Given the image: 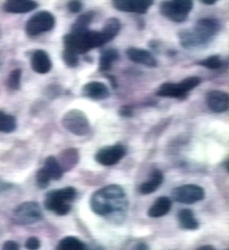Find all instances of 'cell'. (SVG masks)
Here are the masks:
<instances>
[{"instance_id": "cell-1", "label": "cell", "mask_w": 229, "mask_h": 250, "mask_svg": "<svg viewBox=\"0 0 229 250\" xmlns=\"http://www.w3.org/2000/svg\"><path fill=\"white\" fill-rule=\"evenodd\" d=\"M89 204L94 213L102 216L125 210L128 206L126 193L117 184H110L95 192Z\"/></svg>"}, {"instance_id": "cell-2", "label": "cell", "mask_w": 229, "mask_h": 250, "mask_svg": "<svg viewBox=\"0 0 229 250\" xmlns=\"http://www.w3.org/2000/svg\"><path fill=\"white\" fill-rule=\"evenodd\" d=\"M220 30V23L214 19L198 20L194 29L181 31L179 33L180 43L185 48H194L206 45L209 43Z\"/></svg>"}, {"instance_id": "cell-3", "label": "cell", "mask_w": 229, "mask_h": 250, "mask_svg": "<svg viewBox=\"0 0 229 250\" xmlns=\"http://www.w3.org/2000/svg\"><path fill=\"white\" fill-rule=\"evenodd\" d=\"M109 42V39L103 31H71L63 38L64 49L77 54H84L92 49L104 46Z\"/></svg>"}, {"instance_id": "cell-4", "label": "cell", "mask_w": 229, "mask_h": 250, "mask_svg": "<svg viewBox=\"0 0 229 250\" xmlns=\"http://www.w3.org/2000/svg\"><path fill=\"white\" fill-rule=\"evenodd\" d=\"M198 77H189L180 83H165L160 86L156 95L163 98H181L201 83Z\"/></svg>"}, {"instance_id": "cell-5", "label": "cell", "mask_w": 229, "mask_h": 250, "mask_svg": "<svg viewBox=\"0 0 229 250\" xmlns=\"http://www.w3.org/2000/svg\"><path fill=\"white\" fill-rule=\"evenodd\" d=\"M193 0H169L160 5V12L167 20L182 23L187 19L193 9Z\"/></svg>"}, {"instance_id": "cell-6", "label": "cell", "mask_w": 229, "mask_h": 250, "mask_svg": "<svg viewBox=\"0 0 229 250\" xmlns=\"http://www.w3.org/2000/svg\"><path fill=\"white\" fill-rule=\"evenodd\" d=\"M62 125L64 129L78 137H83L90 131L89 119L80 109H70L63 115Z\"/></svg>"}, {"instance_id": "cell-7", "label": "cell", "mask_w": 229, "mask_h": 250, "mask_svg": "<svg viewBox=\"0 0 229 250\" xmlns=\"http://www.w3.org/2000/svg\"><path fill=\"white\" fill-rule=\"evenodd\" d=\"M56 20L51 12L42 11L38 12L28 20L25 31L28 36L36 37L43 32L50 31L54 28Z\"/></svg>"}, {"instance_id": "cell-8", "label": "cell", "mask_w": 229, "mask_h": 250, "mask_svg": "<svg viewBox=\"0 0 229 250\" xmlns=\"http://www.w3.org/2000/svg\"><path fill=\"white\" fill-rule=\"evenodd\" d=\"M16 223L23 225L38 223L43 218V213L39 204L36 202H25L16 208L13 212Z\"/></svg>"}, {"instance_id": "cell-9", "label": "cell", "mask_w": 229, "mask_h": 250, "mask_svg": "<svg viewBox=\"0 0 229 250\" xmlns=\"http://www.w3.org/2000/svg\"><path fill=\"white\" fill-rule=\"evenodd\" d=\"M172 198L179 203L194 204L205 198V191L196 184H185L173 189Z\"/></svg>"}, {"instance_id": "cell-10", "label": "cell", "mask_w": 229, "mask_h": 250, "mask_svg": "<svg viewBox=\"0 0 229 250\" xmlns=\"http://www.w3.org/2000/svg\"><path fill=\"white\" fill-rule=\"evenodd\" d=\"M127 153L125 146L122 145H111L101 148L97 151L95 159L104 166H113L118 164Z\"/></svg>"}, {"instance_id": "cell-11", "label": "cell", "mask_w": 229, "mask_h": 250, "mask_svg": "<svg viewBox=\"0 0 229 250\" xmlns=\"http://www.w3.org/2000/svg\"><path fill=\"white\" fill-rule=\"evenodd\" d=\"M154 4V0H113V5L118 11L144 14Z\"/></svg>"}, {"instance_id": "cell-12", "label": "cell", "mask_w": 229, "mask_h": 250, "mask_svg": "<svg viewBox=\"0 0 229 250\" xmlns=\"http://www.w3.org/2000/svg\"><path fill=\"white\" fill-rule=\"evenodd\" d=\"M207 105L215 113H222L229 109V94L222 90H211L206 95Z\"/></svg>"}, {"instance_id": "cell-13", "label": "cell", "mask_w": 229, "mask_h": 250, "mask_svg": "<svg viewBox=\"0 0 229 250\" xmlns=\"http://www.w3.org/2000/svg\"><path fill=\"white\" fill-rule=\"evenodd\" d=\"M83 96L95 101L104 100L109 97V90L108 86L104 83L92 81L87 83L82 89Z\"/></svg>"}, {"instance_id": "cell-14", "label": "cell", "mask_w": 229, "mask_h": 250, "mask_svg": "<svg viewBox=\"0 0 229 250\" xmlns=\"http://www.w3.org/2000/svg\"><path fill=\"white\" fill-rule=\"evenodd\" d=\"M126 55L129 60L138 64H143L147 67H155L157 65L154 56L144 49L129 47L126 51Z\"/></svg>"}, {"instance_id": "cell-15", "label": "cell", "mask_w": 229, "mask_h": 250, "mask_svg": "<svg viewBox=\"0 0 229 250\" xmlns=\"http://www.w3.org/2000/svg\"><path fill=\"white\" fill-rule=\"evenodd\" d=\"M31 67L33 70L39 74H46L51 70V60L43 50H37L31 57Z\"/></svg>"}, {"instance_id": "cell-16", "label": "cell", "mask_w": 229, "mask_h": 250, "mask_svg": "<svg viewBox=\"0 0 229 250\" xmlns=\"http://www.w3.org/2000/svg\"><path fill=\"white\" fill-rule=\"evenodd\" d=\"M37 7L38 3L34 0H6L4 5L5 12L15 14L27 13Z\"/></svg>"}, {"instance_id": "cell-17", "label": "cell", "mask_w": 229, "mask_h": 250, "mask_svg": "<svg viewBox=\"0 0 229 250\" xmlns=\"http://www.w3.org/2000/svg\"><path fill=\"white\" fill-rule=\"evenodd\" d=\"M172 207L170 198L167 196H161L155 200L151 207L148 208V215L152 218H159L167 215Z\"/></svg>"}, {"instance_id": "cell-18", "label": "cell", "mask_w": 229, "mask_h": 250, "mask_svg": "<svg viewBox=\"0 0 229 250\" xmlns=\"http://www.w3.org/2000/svg\"><path fill=\"white\" fill-rule=\"evenodd\" d=\"M44 206L48 210L52 211L58 215H68L71 209L70 203L56 198L49 194H47L46 198L44 200Z\"/></svg>"}, {"instance_id": "cell-19", "label": "cell", "mask_w": 229, "mask_h": 250, "mask_svg": "<svg viewBox=\"0 0 229 250\" xmlns=\"http://www.w3.org/2000/svg\"><path fill=\"white\" fill-rule=\"evenodd\" d=\"M164 176L163 172L159 169H155L152 172L150 178L139 187V192L143 195H149L158 189V188L163 184Z\"/></svg>"}, {"instance_id": "cell-20", "label": "cell", "mask_w": 229, "mask_h": 250, "mask_svg": "<svg viewBox=\"0 0 229 250\" xmlns=\"http://www.w3.org/2000/svg\"><path fill=\"white\" fill-rule=\"evenodd\" d=\"M59 164L62 168V171H69L74 168L79 161V154L76 148H68L61 152L59 156Z\"/></svg>"}, {"instance_id": "cell-21", "label": "cell", "mask_w": 229, "mask_h": 250, "mask_svg": "<svg viewBox=\"0 0 229 250\" xmlns=\"http://www.w3.org/2000/svg\"><path fill=\"white\" fill-rule=\"evenodd\" d=\"M180 227L187 230H195L199 228V222L194 217V212L188 208L179 211L177 215Z\"/></svg>"}, {"instance_id": "cell-22", "label": "cell", "mask_w": 229, "mask_h": 250, "mask_svg": "<svg viewBox=\"0 0 229 250\" xmlns=\"http://www.w3.org/2000/svg\"><path fill=\"white\" fill-rule=\"evenodd\" d=\"M119 58L118 51L115 49H107L101 53L99 59V70L106 71L111 69L113 63L117 61Z\"/></svg>"}, {"instance_id": "cell-23", "label": "cell", "mask_w": 229, "mask_h": 250, "mask_svg": "<svg viewBox=\"0 0 229 250\" xmlns=\"http://www.w3.org/2000/svg\"><path fill=\"white\" fill-rule=\"evenodd\" d=\"M43 168L46 170L51 180H59L62 176L63 171L58 159L54 156L47 157Z\"/></svg>"}, {"instance_id": "cell-24", "label": "cell", "mask_w": 229, "mask_h": 250, "mask_svg": "<svg viewBox=\"0 0 229 250\" xmlns=\"http://www.w3.org/2000/svg\"><path fill=\"white\" fill-rule=\"evenodd\" d=\"M85 248V244L79 239L74 236H67L59 242L58 250H83Z\"/></svg>"}, {"instance_id": "cell-25", "label": "cell", "mask_w": 229, "mask_h": 250, "mask_svg": "<svg viewBox=\"0 0 229 250\" xmlns=\"http://www.w3.org/2000/svg\"><path fill=\"white\" fill-rule=\"evenodd\" d=\"M120 30L121 23L119 20H117L116 18H111L106 21L102 31H104L105 35L108 37L109 41H111L117 37Z\"/></svg>"}, {"instance_id": "cell-26", "label": "cell", "mask_w": 229, "mask_h": 250, "mask_svg": "<svg viewBox=\"0 0 229 250\" xmlns=\"http://www.w3.org/2000/svg\"><path fill=\"white\" fill-rule=\"evenodd\" d=\"M49 195L54 196L56 198L62 200L67 203H70L76 198L77 196V190L73 187H66L61 188V189H57V190H52V191L48 193Z\"/></svg>"}, {"instance_id": "cell-27", "label": "cell", "mask_w": 229, "mask_h": 250, "mask_svg": "<svg viewBox=\"0 0 229 250\" xmlns=\"http://www.w3.org/2000/svg\"><path fill=\"white\" fill-rule=\"evenodd\" d=\"M17 128V122L12 116L0 111V132L11 133Z\"/></svg>"}, {"instance_id": "cell-28", "label": "cell", "mask_w": 229, "mask_h": 250, "mask_svg": "<svg viewBox=\"0 0 229 250\" xmlns=\"http://www.w3.org/2000/svg\"><path fill=\"white\" fill-rule=\"evenodd\" d=\"M94 18V12H89L78 17L74 24L72 25V31H83L89 30L90 23L92 22Z\"/></svg>"}, {"instance_id": "cell-29", "label": "cell", "mask_w": 229, "mask_h": 250, "mask_svg": "<svg viewBox=\"0 0 229 250\" xmlns=\"http://www.w3.org/2000/svg\"><path fill=\"white\" fill-rule=\"evenodd\" d=\"M222 60L218 55L210 56L207 59H203L202 61L198 62L199 65L202 67H205L210 70H217L222 66Z\"/></svg>"}, {"instance_id": "cell-30", "label": "cell", "mask_w": 229, "mask_h": 250, "mask_svg": "<svg viewBox=\"0 0 229 250\" xmlns=\"http://www.w3.org/2000/svg\"><path fill=\"white\" fill-rule=\"evenodd\" d=\"M22 71L20 69H16L12 70L11 74L8 78V86L11 90H19L20 87V81H21Z\"/></svg>"}, {"instance_id": "cell-31", "label": "cell", "mask_w": 229, "mask_h": 250, "mask_svg": "<svg viewBox=\"0 0 229 250\" xmlns=\"http://www.w3.org/2000/svg\"><path fill=\"white\" fill-rule=\"evenodd\" d=\"M62 59L68 66L70 68H75L78 65L79 63V59H78V54L75 53L73 51H69L64 49L62 52Z\"/></svg>"}, {"instance_id": "cell-32", "label": "cell", "mask_w": 229, "mask_h": 250, "mask_svg": "<svg viewBox=\"0 0 229 250\" xmlns=\"http://www.w3.org/2000/svg\"><path fill=\"white\" fill-rule=\"evenodd\" d=\"M36 180H37V184L40 188H45L50 184L51 179V176H49L46 170L42 168L41 169H39L37 173Z\"/></svg>"}, {"instance_id": "cell-33", "label": "cell", "mask_w": 229, "mask_h": 250, "mask_svg": "<svg viewBox=\"0 0 229 250\" xmlns=\"http://www.w3.org/2000/svg\"><path fill=\"white\" fill-rule=\"evenodd\" d=\"M40 245H41V242L39 241V239L37 238L35 236L30 237L25 242V248L27 250H39V248H40Z\"/></svg>"}, {"instance_id": "cell-34", "label": "cell", "mask_w": 229, "mask_h": 250, "mask_svg": "<svg viewBox=\"0 0 229 250\" xmlns=\"http://www.w3.org/2000/svg\"><path fill=\"white\" fill-rule=\"evenodd\" d=\"M67 7L71 13H78V12H81L83 5H82L81 2L78 0H71L67 4Z\"/></svg>"}, {"instance_id": "cell-35", "label": "cell", "mask_w": 229, "mask_h": 250, "mask_svg": "<svg viewBox=\"0 0 229 250\" xmlns=\"http://www.w3.org/2000/svg\"><path fill=\"white\" fill-rule=\"evenodd\" d=\"M2 249L4 250H17L20 249V245L17 242L8 241L4 242V246Z\"/></svg>"}, {"instance_id": "cell-36", "label": "cell", "mask_w": 229, "mask_h": 250, "mask_svg": "<svg viewBox=\"0 0 229 250\" xmlns=\"http://www.w3.org/2000/svg\"><path fill=\"white\" fill-rule=\"evenodd\" d=\"M119 113H120L122 117H132L133 111L132 109H130L128 106H124L123 108H121Z\"/></svg>"}, {"instance_id": "cell-37", "label": "cell", "mask_w": 229, "mask_h": 250, "mask_svg": "<svg viewBox=\"0 0 229 250\" xmlns=\"http://www.w3.org/2000/svg\"><path fill=\"white\" fill-rule=\"evenodd\" d=\"M203 4H208V5H212L215 4L218 0H200Z\"/></svg>"}, {"instance_id": "cell-38", "label": "cell", "mask_w": 229, "mask_h": 250, "mask_svg": "<svg viewBox=\"0 0 229 250\" xmlns=\"http://www.w3.org/2000/svg\"><path fill=\"white\" fill-rule=\"evenodd\" d=\"M136 249H137V250H147L148 247L145 245V243H139V245L136 246Z\"/></svg>"}, {"instance_id": "cell-39", "label": "cell", "mask_w": 229, "mask_h": 250, "mask_svg": "<svg viewBox=\"0 0 229 250\" xmlns=\"http://www.w3.org/2000/svg\"><path fill=\"white\" fill-rule=\"evenodd\" d=\"M200 249H202V250H207V249H209V250H214V247L212 246H203L201 247Z\"/></svg>"}]
</instances>
